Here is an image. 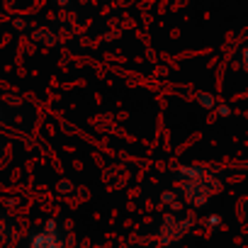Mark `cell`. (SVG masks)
<instances>
[{"instance_id":"6da1fadb","label":"cell","mask_w":248,"mask_h":248,"mask_svg":"<svg viewBox=\"0 0 248 248\" xmlns=\"http://www.w3.org/2000/svg\"><path fill=\"white\" fill-rule=\"evenodd\" d=\"M246 117H248V112H246Z\"/></svg>"}]
</instances>
